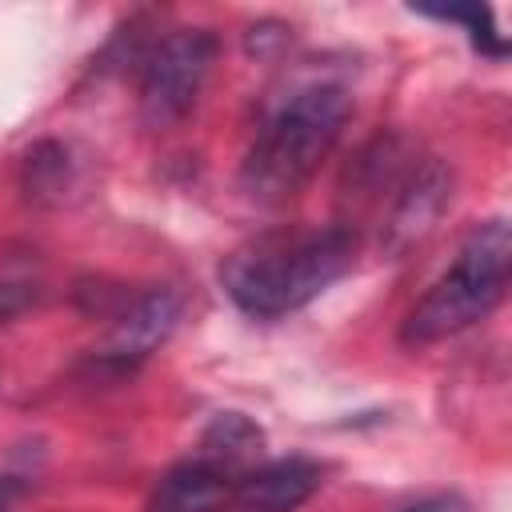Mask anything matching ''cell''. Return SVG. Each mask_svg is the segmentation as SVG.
Instances as JSON below:
<instances>
[{
    "label": "cell",
    "mask_w": 512,
    "mask_h": 512,
    "mask_svg": "<svg viewBox=\"0 0 512 512\" xmlns=\"http://www.w3.org/2000/svg\"><path fill=\"white\" fill-rule=\"evenodd\" d=\"M400 512H472V504L460 492H432V496H424V500H416Z\"/></svg>",
    "instance_id": "11"
},
{
    "label": "cell",
    "mask_w": 512,
    "mask_h": 512,
    "mask_svg": "<svg viewBox=\"0 0 512 512\" xmlns=\"http://www.w3.org/2000/svg\"><path fill=\"white\" fill-rule=\"evenodd\" d=\"M320 480L324 472L316 460H304V456L272 460L264 468H252L232 488L220 512H296L320 488Z\"/></svg>",
    "instance_id": "7"
},
{
    "label": "cell",
    "mask_w": 512,
    "mask_h": 512,
    "mask_svg": "<svg viewBox=\"0 0 512 512\" xmlns=\"http://www.w3.org/2000/svg\"><path fill=\"white\" fill-rule=\"evenodd\" d=\"M180 320V296L172 288H152L144 292L132 308H124L112 324V332L104 336V344L96 348V364L112 368V372H128L140 360H148L168 332Z\"/></svg>",
    "instance_id": "5"
},
{
    "label": "cell",
    "mask_w": 512,
    "mask_h": 512,
    "mask_svg": "<svg viewBox=\"0 0 512 512\" xmlns=\"http://www.w3.org/2000/svg\"><path fill=\"white\" fill-rule=\"evenodd\" d=\"M356 252L348 228H280L240 244L224 268V292L232 304L256 320H280L312 304L328 284H336Z\"/></svg>",
    "instance_id": "1"
},
{
    "label": "cell",
    "mask_w": 512,
    "mask_h": 512,
    "mask_svg": "<svg viewBox=\"0 0 512 512\" xmlns=\"http://www.w3.org/2000/svg\"><path fill=\"white\" fill-rule=\"evenodd\" d=\"M64 148L60 144H40L28 152V164H24V188L28 196H48V192H60L64 184Z\"/></svg>",
    "instance_id": "9"
},
{
    "label": "cell",
    "mask_w": 512,
    "mask_h": 512,
    "mask_svg": "<svg viewBox=\"0 0 512 512\" xmlns=\"http://www.w3.org/2000/svg\"><path fill=\"white\" fill-rule=\"evenodd\" d=\"M244 476L248 472H240L236 464H228L224 456H216L212 448L200 444L196 456L168 468L148 512H220Z\"/></svg>",
    "instance_id": "6"
},
{
    "label": "cell",
    "mask_w": 512,
    "mask_h": 512,
    "mask_svg": "<svg viewBox=\"0 0 512 512\" xmlns=\"http://www.w3.org/2000/svg\"><path fill=\"white\" fill-rule=\"evenodd\" d=\"M512 272V236L504 220H488L472 228V236L460 244L448 272L416 300V308L404 316L400 344L404 348H428L436 340H448L476 320H484L508 288Z\"/></svg>",
    "instance_id": "3"
},
{
    "label": "cell",
    "mask_w": 512,
    "mask_h": 512,
    "mask_svg": "<svg viewBox=\"0 0 512 512\" xmlns=\"http://www.w3.org/2000/svg\"><path fill=\"white\" fill-rule=\"evenodd\" d=\"M428 16L468 24V28H472V44H476L484 56H496V60L504 56V36H500L496 24H492V8H428Z\"/></svg>",
    "instance_id": "10"
},
{
    "label": "cell",
    "mask_w": 512,
    "mask_h": 512,
    "mask_svg": "<svg viewBox=\"0 0 512 512\" xmlns=\"http://www.w3.org/2000/svg\"><path fill=\"white\" fill-rule=\"evenodd\" d=\"M448 196H452V180H448L444 164L428 160V164L412 168L408 180L396 192V208H392V220H388V244L408 248L412 240H420L436 224V216L444 212Z\"/></svg>",
    "instance_id": "8"
},
{
    "label": "cell",
    "mask_w": 512,
    "mask_h": 512,
    "mask_svg": "<svg viewBox=\"0 0 512 512\" xmlns=\"http://www.w3.org/2000/svg\"><path fill=\"white\" fill-rule=\"evenodd\" d=\"M216 64V36L204 28H180L164 36L140 68V116L148 128L180 124L204 92Z\"/></svg>",
    "instance_id": "4"
},
{
    "label": "cell",
    "mask_w": 512,
    "mask_h": 512,
    "mask_svg": "<svg viewBox=\"0 0 512 512\" xmlns=\"http://www.w3.org/2000/svg\"><path fill=\"white\" fill-rule=\"evenodd\" d=\"M348 112L352 100L340 84H308L288 96L256 132L240 164V188L260 204H280L296 196L336 148Z\"/></svg>",
    "instance_id": "2"
},
{
    "label": "cell",
    "mask_w": 512,
    "mask_h": 512,
    "mask_svg": "<svg viewBox=\"0 0 512 512\" xmlns=\"http://www.w3.org/2000/svg\"><path fill=\"white\" fill-rule=\"evenodd\" d=\"M16 492H20V484H16L12 476H0V512H8V508H12Z\"/></svg>",
    "instance_id": "12"
}]
</instances>
